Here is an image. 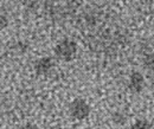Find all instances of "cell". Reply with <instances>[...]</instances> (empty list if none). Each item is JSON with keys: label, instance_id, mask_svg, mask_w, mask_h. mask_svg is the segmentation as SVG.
Returning <instances> with one entry per match:
<instances>
[{"label": "cell", "instance_id": "1", "mask_svg": "<svg viewBox=\"0 0 154 129\" xmlns=\"http://www.w3.org/2000/svg\"><path fill=\"white\" fill-rule=\"evenodd\" d=\"M77 51H78L77 43L69 38H64L60 41H58L54 49L56 58L62 62H71L72 59H75Z\"/></svg>", "mask_w": 154, "mask_h": 129}, {"label": "cell", "instance_id": "2", "mask_svg": "<svg viewBox=\"0 0 154 129\" xmlns=\"http://www.w3.org/2000/svg\"><path fill=\"white\" fill-rule=\"evenodd\" d=\"M69 112L71 117H74L75 120L83 121L89 117L91 112V107L84 98L77 97L75 100H72L71 103L69 104Z\"/></svg>", "mask_w": 154, "mask_h": 129}, {"label": "cell", "instance_id": "3", "mask_svg": "<svg viewBox=\"0 0 154 129\" xmlns=\"http://www.w3.org/2000/svg\"><path fill=\"white\" fill-rule=\"evenodd\" d=\"M55 68V59L52 57L45 56L37 59L35 62L33 69L37 76H46L51 72V70Z\"/></svg>", "mask_w": 154, "mask_h": 129}, {"label": "cell", "instance_id": "4", "mask_svg": "<svg viewBox=\"0 0 154 129\" xmlns=\"http://www.w3.org/2000/svg\"><path fill=\"white\" fill-rule=\"evenodd\" d=\"M146 85V81L143 75L139 71H133L129 75V81H128V88L129 90L134 94H140L143 90Z\"/></svg>", "mask_w": 154, "mask_h": 129}, {"label": "cell", "instance_id": "5", "mask_svg": "<svg viewBox=\"0 0 154 129\" xmlns=\"http://www.w3.org/2000/svg\"><path fill=\"white\" fill-rule=\"evenodd\" d=\"M131 129H152V123L146 118H139L132 124Z\"/></svg>", "mask_w": 154, "mask_h": 129}, {"label": "cell", "instance_id": "6", "mask_svg": "<svg viewBox=\"0 0 154 129\" xmlns=\"http://www.w3.org/2000/svg\"><path fill=\"white\" fill-rule=\"evenodd\" d=\"M143 66L154 74V52L147 54L143 57Z\"/></svg>", "mask_w": 154, "mask_h": 129}, {"label": "cell", "instance_id": "7", "mask_svg": "<svg viewBox=\"0 0 154 129\" xmlns=\"http://www.w3.org/2000/svg\"><path fill=\"white\" fill-rule=\"evenodd\" d=\"M112 120L115 124H119V126H123L126 122H127V117L123 112H120V111H115L113 112L112 115Z\"/></svg>", "mask_w": 154, "mask_h": 129}, {"label": "cell", "instance_id": "8", "mask_svg": "<svg viewBox=\"0 0 154 129\" xmlns=\"http://www.w3.org/2000/svg\"><path fill=\"white\" fill-rule=\"evenodd\" d=\"M7 26H8V18H7V16L4 14V13H0V31L5 30Z\"/></svg>", "mask_w": 154, "mask_h": 129}, {"label": "cell", "instance_id": "9", "mask_svg": "<svg viewBox=\"0 0 154 129\" xmlns=\"http://www.w3.org/2000/svg\"><path fill=\"white\" fill-rule=\"evenodd\" d=\"M20 129H40V128H39L37 124L29 122V123H25V124H24V126H23Z\"/></svg>", "mask_w": 154, "mask_h": 129}]
</instances>
